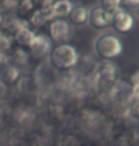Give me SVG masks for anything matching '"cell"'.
<instances>
[{"label":"cell","mask_w":139,"mask_h":146,"mask_svg":"<svg viewBox=\"0 0 139 146\" xmlns=\"http://www.w3.org/2000/svg\"><path fill=\"white\" fill-rule=\"evenodd\" d=\"M54 19L53 11L51 7L40 8V9L35 10L31 16V24L34 27L39 28V27L44 26L47 22L53 21Z\"/></svg>","instance_id":"52a82bcc"},{"label":"cell","mask_w":139,"mask_h":146,"mask_svg":"<svg viewBox=\"0 0 139 146\" xmlns=\"http://www.w3.org/2000/svg\"><path fill=\"white\" fill-rule=\"evenodd\" d=\"M13 60L17 65H24L28 62L29 59V54H27L25 50H23L22 48L16 49L13 53Z\"/></svg>","instance_id":"9a60e30c"},{"label":"cell","mask_w":139,"mask_h":146,"mask_svg":"<svg viewBox=\"0 0 139 146\" xmlns=\"http://www.w3.org/2000/svg\"><path fill=\"white\" fill-rule=\"evenodd\" d=\"M121 1H116V0H107V1H102L101 5L102 8L105 11H107L108 13H110L111 15H114L115 13L118 12L120 8Z\"/></svg>","instance_id":"5bb4252c"},{"label":"cell","mask_w":139,"mask_h":146,"mask_svg":"<svg viewBox=\"0 0 139 146\" xmlns=\"http://www.w3.org/2000/svg\"><path fill=\"white\" fill-rule=\"evenodd\" d=\"M50 35L55 42H62L70 35V25L64 19H53L50 24Z\"/></svg>","instance_id":"8992f818"},{"label":"cell","mask_w":139,"mask_h":146,"mask_svg":"<svg viewBox=\"0 0 139 146\" xmlns=\"http://www.w3.org/2000/svg\"><path fill=\"white\" fill-rule=\"evenodd\" d=\"M0 4H1V1H0Z\"/></svg>","instance_id":"ffe728a7"},{"label":"cell","mask_w":139,"mask_h":146,"mask_svg":"<svg viewBox=\"0 0 139 146\" xmlns=\"http://www.w3.org/2000/svg\"><path fill=\"white\" fill-rule=\"evenodd\" d=\"M9 63V58L6 56V54H2L0 53V67L5 68Z\"/></svg>","instance_id":"ac0fdd59"},{"label":"cell","mask_w":139,"mask_h":146,"mask_svg":"<svg viewBox=\"0 0 139 146\" xmlns=\"http://www.w3.org/2000/svg\"><path fill=\"white\" fill-rule=\"evenodd\" d=\"M3 23V15H2L1 11H0V25Z\"/></svg>","instance_id":"d6986e66"},{"label":"cell","mask_w":139,"mask_h":146,"mask_svg":"<svg viewBox=\"0 0 139 146\" xmlns=\"http://www.w3.org/2000/svg\"><path fill=\"white\" fill-rule=\"evenodd\" d=\"M111 25L119 34H127L134 25V19L132 15H130L126 11L120 9L113 15Z\"/></svg>","instance_id":"277c9868"},{"label":"cell","mask_w":139,"mask_h":146,"mask_svg":"<svg viewBox=\"0 0 139 146\" xmlns=\"http://www.w3.org/2000/svg\"><path fill=\"white\" fill-rule=\"evenodd\" d=\"M18 5V1H3L0 4V11L2 12H12L13 10H16Z\"/></svg>","instance_id":"e0dca14e"},{"label":"cell","mask_w":139,"mask_h":146,"mask_svg":"<svg viewBox=\"0 0 139 146\" xmlns=\"http://www.w3.org/2000/svg\"><path fill=\"white\" fill-rule=\"evenodd\" d=\"M88 10L85 7H73L69 15L70 20L75 25H83L88 21Z\"/></svg>","instance_id":"9c48e42d"},{"label":"cell","mask_w":139,"mask_h":146,"mask_svg":"<svg viewBox=\"0 0 139 146\" xmlns=\"http://www.w3.org/2000/svg\"><path fill=\"white\" fill-rule=\"evenodd\" d=\"M113 15L105 11L101 6H95L88 13V21L94 29L102 30L111 25Z\"/></svg>","instance_id":"3957f363"},{"label":"cell","mask_w":139,"mask_h":146,"mask_svg":"<svg viewBox=\"0 0 139 146\" xmlns=\"http://www.w3.org/2000/svg\"><path fill=\"white\" fill-rule=\"evenodd\" d=\"M94 49L101 58L110 60L115 58L121 54L122 44L115 35L106 34L97 38Z\"/></svg>","instance_id":"7a4b0ae2"},{"label":"cell","mask_w":139,"mask_h":146,"mask_svg":"<svg viewBox=\"0 0 139 146\" xmlns=\"http://www.w3.org/2000/svg\"><path fill=\"white\" fill-rule=\"evenodd\" d=\"M72 8V3L70 1H68V0L54 1L53 6H51V11H53L54 19H61L62 17L69 16Z\"/></svg>","instance_id":"ba28073f"},{"label":"cell","mask_w":139,"mask_h":146,"mask_svg":"<svg viewBox=\"0 0 139 146\" xmlns=\"http://www.w3.org/2000/svg\"><path fill=\"white\" fill-rule=\"evenodd\" d=\"M13 42L12 35L6 32H0V53L6 54L11 49Z\"/></svg>","instance_id":"4fadbf2b"},{"label":"cell","mask_w":139,"mask_h":146,"mask_svg":"<svg viewBox=\"0 0 139 146\" xmlns=\"http://www.w3.org/2000/svg\"><path fill=\"white\" fill-rule=\"evenodd\" d=\"M51 65L58 70H68L73 67L78 60L77 52L70 44H60L50 52Z\"/></svg>","instance_id":"6da1fadb"},{"label":"cell","mask_w":139,"mask_h":146,"mask_svg":"<svg viewBox=\"0 0 139 146\" xmlns=\"http://www.w3.org/2000/svg\"><path fill=\"white\" fill-rule=\"evenodd\" d=\"M34 3L30 0H23V1H18L17 8H16V12L20 15H25L34 9Z\"/></svg>","instance_id":"2e32d148"},{"label":"cell","mask_w":139,"mask_h":146,"mask_svg":"<svg viewBox=\"0 0 139 146\" xmlns=\"http://www.w3.org/2000/svg\"><path fill=\"white\" fill-rule=\"evenodd\" d=\"M35 36V34L32 30H30V28H23L16 33L14 35V39L22 47H30V45L32 44V40Z\"/></svg>","instance_id":"30bf717a"},{"label":"cell","mask_w":139,"mask_h":146,"mask_svg":"<svg viewBox=\"0 0 139 146\" xmlns=\"http://www.w3.org/2000/svg\"><path fill=\"white\" fill-rule=\"evenodd\" d=\"M28 27H29L28 22L21 18H13L5 24L6 33L9 34L10 35H14L19 30H21L23 28H28Z\"/></svg>","instance_id":"8fae6325"},{"label":"cell","mask_w":139,"mask_h":146,"mask_svg":"<svg viewBox=\"0 0 139 146\" xmlns=\"http://www.w3.org/2000/svg\"><path fill=\"white\" fill-rule=\"evenodd\" d=\"M29 48L34 58H42L51 51V40L45 35H35Z\"/></svg>","instance_id":"5b68a950"},{"label":"cell","mask_w":139,"mask_h":146,"mask_svg":"<svg viewBox=\"0 0 139 146\" xmlns=\"http://www.w3.org/2000/svg\"><path fill=\"white\" fill-rule=\"evenodd\" d=\"M2 75H3L5 80L9 83H13L17 79L19 76V71L15 66L8 64L3 70H2Z\"/></svg>","instance_id":"7c38bea8"}]
</instances>
